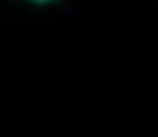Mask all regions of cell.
I'll list each match as a JSON object with an SVG mask.
<instances>
[{"mask_svg":"<svg viewBox=\"0 0 158 137\" xmlns=\"http://www.w3.org/2000/svg\"><path fill=\"white\" fill-rule=\"evenodd\" d=\"M31 6H50V5H56L60 3L61 0H21Z\"/></svg>","mask_w":158,"mask_h":137,"instance_id":"cell-1","label":"cell"}]
</instances>
